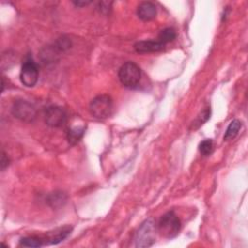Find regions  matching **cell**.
Listing matches in <instances>:
<instances>
[{
    "label": "cell",
    "mask_w": 248,
    "mask_h": 248,
    "mask_svg": "<svg viewBox=\"0 0 248 248\" xmlns=\"http://www.w3.org/2000/svg\"><path fill=\"white\" fill-rule=\"evenodd\" d=\"M175 38H176V33H175L174 29L170 28V27L164 28L163 30L160 31V33L158 35V39H159L158 41L164 45H166L170 42H172Z\"/></svg>",
    "instance_id": "12"
},
{
    "label": "cell",
    "mask_w": 248,
    "mask_h": 248,
    "mask_svg": "<svg viewBox=\"0 0 248 248\" xmlns=\"http://www.w3.org/2000/svg\"><path fill=\"white\" fill-rule=\"evenodd\" d=\"M156 231L157 226L153 219L150 218L145 220L136 232L135 246L140 248L151 246L155 242Z\"/></svg>",
    "instance_id": "4"
},
{
    "label": "cell",
    "mask_w": 248,
    "mask_h": 248,
    "mask_svg": "<svg viewBox=\"0 0 248 248\" xmlns=\"http://www.w3.org/2000/svg\"><path fill=\"white\" fill-rule=\"evenodd\" d=\"M84 127H74L68 131L67 140L71 144H76L79 141L84 134Z\"/></svg>",
    "instance_id": "11"
},
{
    "label": "cell",
    "mask_w": 248,
    "mask_h": 248,
    "mask_svg": "<svg viewBox=\"0 0 248 248\" xmlns=\"http://www.w3.org/2000/svg\"><path fill=\"white\" fill-rule=\"evenodd\" d=\"M113 102L109 95L101 94L93 98L89 104V111L97 119H106L112 113Z\"/></svg>",
    "instance_id": "2"
},
{
    "label": "cell",
    "mask_w": 248,
    "mask_h": 248,
    "mask_svg": "<svg viewBox=\"0 0 248 248\" xmlns=\"http://www.w3.org/2000/svg\"><path fill=\"white\" fill-rule=\"evenodd\" d=\"M213 148H214V144H213V140L211 139L203 140L199 145V150H200L201 154L203 156L210 155L213 151Z\"/></svg>",
    "instance_id": "15"
},
{
    "label": "cell",
    "mask_w": 248,
    "mask_h": 248,
    "mask_svg": "<svg viewBox=\"0 0 248 248\" xmlns=\"http://www.w3.org/2000/svg\"><path fill=\"white\" fill-rule=\"evenodd\" d=\"M137 15L139 18L143 21H149L155 18L157 15L156 6L151 2H142L139 5L137 10Z\"/></svg>",
    "instance_id": "9"
},
{
    "label": "cell",
    "mask_w": 248,
    "mask_h": 248,
    "mask_svg": "<svg viewBox=\"0 0 248 248\" xmlns=\"http://www.w3.org/2000/svg\"><path fill=\"white\" fill-rule=\"evenodd\" d=\"M164 44L159 41L154 40H144L140 41L135 44V50L139 53H148V52H158L162 51L165 48Z\"/></svg>",
    "instance_id": "8"
},
{
    "label": "cell",
    "mask_w": 248,
    "mask_h": 248,
    "mask_svg": "<svg viewBox=\"0 0 248 248\" xmlns=\"http://www.w3.org/2000/svg\"><path fill=\"white\" fill-rule=\"evenodd\" d=\"M19 242H20V245L25 247H41L44 244V240L36 236L22 237Z\"/></svg>",
    "instance_id": "14"
},
{
    "label": "cell",
    "mask_w": 248,
    "mask_h": 248,
    "mask_svg": "<svg viewBox=\"0 0 248 248\" xmlns=\"http://www.w3.org/2000/svg\"><path fill=\"white\" fill-rule=\"evenodd\" d=\"M19 78L21 83L26 87H33L37 83L39 78V70L33 59L28 58L24 61L20 70Z\"/></svg>",
    "instance_id": "6"
},
{
    "label": "cell",
    "mask_w": 248,
    "mask_h": 248,
    "mask_svg": "<svg viewBox=\"0 0 248 248\" xmlns=\"http://www.w3.org/2000/svg\"><path fill=\"white\" fill-rule=\"evenodd\" d=\"M210 113H211L210 108L209 107L205 108L202 111L200 112V114L197 116V118L192 123V128L193 129H198L199 127L203 125V123H205L210 118Z\"/></svg>",
    "instance_id": "13"
},
{
    "label": "cell",
    "mask_w": 248,
    "mask_h": 248,
    "mask_svg": "<svg viewBox=\"0 0 248 248\" xmlns=\"http://www.w3.org/2000/svg\"><path fill=\"white\" fill-rule=\"evenodd\" d=\"M242 126V123L238 119H233L228 126L225 135H224V140H231L236 137L238 134L240 128Z\"/></svg>",
    "instance_id": "10"
},
{
    "label": "cell",
    "mask_w": 248,
    "mask_h": 248,
    "mask_svg": "<svg viewBox=\"0 0 248 248\" xmlns=\"http://www.w3.org/2000/svg\"><path fill=\"white\" fill-rule=\"evenodd\" d=\"M91 1H73V4L78 6V7H83L86 5H89Z\"/></svg>",
    "instance_id": "17"
},
{
    "label": "cell",
    "mask_w": 248,
    "mask_h": 248,
    "mask_svg": "<svg viewBox=\"0 0 248 248\" xmlns=\"http://www.w3.org/2000/svg\"><path fill=\"white\" fill-rule=\"evenodd\" d=\"M12 113L16 118L24 122H32L37 116L35 107L25 100L16 101L12 107Z\"/></svg>",
    "instance_id": "5"
},
{
    "label": "cell",
    "mask_w": 248,
    "mask_h": 248,
    "mask_svg": "<svg viewBox=\"0 0 248 248\" xmlns=\"http://www.w3.org/2000/svg\"><path fill=\"white\" fill-rule=\"evenodd\" d=\"M118 78L123 86L134 89L140 84L141 78V71L136 63L128 61L119 68Z\"/></svg>",
    "instance_id": "1"
},
{
    "label": "cell",
    "mask_w": 248,
    "mask_h": 248,
    "mask_svg": "<svg viewBox=\"0 0 248 248\" xmlns=\"http://www.w3.org/2000/svg\"><path fill=\"white\" fill-rule=\"evenodd\" d=\"M9 165V159L8 157L6 156L5 152H2V156H1V163H0V166H1V170H4L6 169V167H8Z\"/></svg>",
    "instance_id": "16"
},
{
    "label": "cell",
    "mask_w": 248,
    "mask_h": 248,
    "mask_svg": "<svg viewBox=\"0 0 248 248\" xmlns=\"http://www.w3.org/2000/svg\"><path fill=\"white\" fill-rule=\"evenodd\" d=\"M67 119L65 110L57 106H50L45 111V121L50 127H61Z\"/></svg>",
    "instance_id": "7"
},
{
    "label": "cell",
    "mask_w": 248,
    "mask_h": 248,
    "mask_svg": "<svg viewBox=\"0 0 248 248\" xmlns=\"http://www.w3.org/2000/svg\"><path fill=\"white\" fill-rule=\"evenodd\" d=\"M181 223L179 218L173 211H169L165 213L159 220L157 225V231L165 238L175 237L180 231Z\"/></svg>",
    "instance_id": "3"
}]
</instances>
